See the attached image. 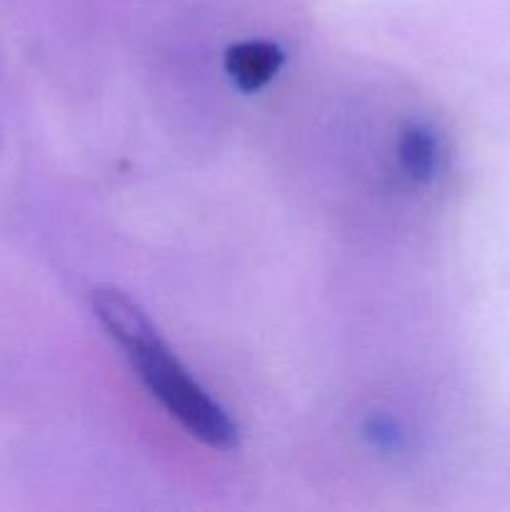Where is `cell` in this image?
Listing matches in <instances>:
<instances>
[{
	"instance_id": "obj_1",
	"label": "cell",
	"mask_w": 510,
	"mask_h": 512,
	"mask_svg": "<svg viewBox=\"0 0 510 512\" xmlns=\"http://www.w3.org/2000/svg\"><path fill=\"white\" fill-rule=\"evenodd\" d=\"M93 310L100 325L138 370L145 388L158 398L170 418L183 425L185 433L208 448L233 450L238 445V425L170 353L155 325L133 298L115 288H98L93 293Z\"/></svg>"
},
{
	"instance_id": "obj_2",
	"label": "cell",
	"mask_w": 510,
	"mask_h": 512,
	"mask_svg": "<svg viewBox=\"0 0 510 512\" xmlns=\"http://www.w3.org/2000/svg\"><path fill=\"white\" fill-rule=\"evenodd\" d=\"M283 65V50L270 40H245L225 53V73L243 93H255L275 78Z\"/></svg>"
},
{
	"instance_id": "obj_3",
	"label": "cell",
	"mask_w": 510,
	"mask_h": 512,
	"mask_svg": "<svg viewBox=\"0 0 510 512\" xmlns=\"http://www.w3.org/2000/svg\"><path fill=\"white\" fill-rule=\"evenodd\" d=\"M400 163L415 180H430L438 168V140L425 125H410L400 138Z\"/></svg>"
}]
</instances>
